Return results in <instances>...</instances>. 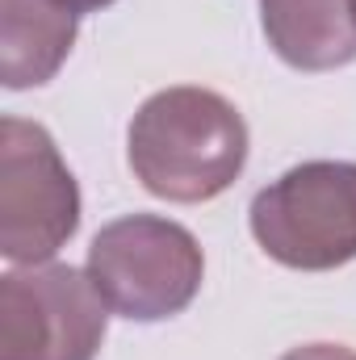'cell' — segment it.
I'll return each mask as SVG.
<instances>
[{
  "label": "cell",
  "mask_w": 356,
  "mask_h": 360,
  "mask_svg": "<svg viewBox=\"0 0 356 360\" xmlns=\"http://www.w3.org/2000/svg\"><path fill=\"white\" fill-rule=\"evenodd\" d=\"M126 155L147 193L197 205L239 180L248 164V122L227 96L177 84L139 105L126 134Z\"/></svg>",
  "instance_id": "cell-1"
},
{
  "label": "cell",
  "mask_w": 356,
  "mask_h": 360,
  "mask_svg": "<svg viewBox=\"0 0 356 360\" xmlns=\"http://www.w3.org/2000/svg\"><path fill=\"white\" fill-rule=\"evenodd\" d=\"M84 272L113 314L130 323H160L197 297L205 256L197 239L172 218L126 214L96 231Z\"/></svg>",
  "instance_id": "cell-2"
},
{
  "label": "cell",
  "mask_w": 356,
  "mask_h": 360,
  "mask_svg": "<svg viewBox=\"0 0 356 360\" xmlns=\"http://www.w3.org/2000/svg\"><path fill=\"white\" fill-rule=\"evenodd\" d=\"M252 235L285 269L327 272L356 260V164L310 160L256 193Z\"/></svg>",
  "instance_id": "cell-3"
},
{
  "label": "cell",
  "mask_w": 356,
  "mask_h": 360,
  "mask_svg": "<svg viewBox=\"0 0 356 360\" xmlns=\"http://www.w3.org/2000/svg\"><path fill=\"white\" fill-rule=\"evenodd\" d=\"M80 226V188L46 126L0 122V256L46 264Z\"/></svg>",
  "instance_id": "cell-4"
},
{
  "label": "cell",
  "mask_w": 356,
  "mask_h": 360,
  "mask_svg": "<svg viewBox=\"0 0 356 360\" xmlns=\"http://www.w3.org/2000/svg\"><path fill=\"white\" fill-rule=\"evenodd\" d=\"M109 302L72 264H25L0 276V360H96Z\"/></svg>",
  "instance_id": "cell-5"
},
{
  "label": "cell",
  "mask_w": 356,
  "mask_h": 360,
  "mask_svg": "<svg viewBox=\"0 0 356 360\" xmlns=\"http://www.w3.org/2000/svg\"><path fill=\"white\" fill-rule=\"evenodd\" d=\"M260 25L276 59L298 72H331L356 59L352 0H260Z\"/></svg>",
  "instance_id": "cell-6"
},
{
  "label": "cell",
  "mask_w": 356,
  "mask_h": 360,
  "mask_svg": "<svg viewBox=\"0 0 356 360\" xmlns=\"http://www.w3.org/2000/svg\"><path fill=\"white\" fill-rule=\"evenodd\" d=\"M76 46V13L59 0H0V80L38 89L59 76Z\"/></svg>",
  "instance_id": "cell-7"
},
{
  "label": "cell",
  "mask_w": 356,
  "mask_h": 360,
  "mask_svg": "<svg viewBox=\"0 0 356 360\" xmlns=\"http://www.w3.org/2000/svg\"><path fill=\"white\" fill-rule=\"evenodd\" d=\"M281 360H356V352L344 344H306V348L285 352Z\"/></svg>",
  "instance_id": "cell-8"
},
{
  "label": "cell",
  "mask_w": 356,
  "mask_h": 360,
  "mask_svg": "<svg viewBox=\"0 0 356 360\" xmlns=\"http://www.w3.org/2000/svg\"><path fill=\"white\" fill-rule=\"evenodd\" d=\"M59 4L80 17V13H96V8H105V4H113V0H59Z\"/></svg>",
  "instance_id": "cell-9"
},
{
  "label": "cell",
  "mask_w": 356,
  "mask_h": 360,
  "mask_svg": "<svg viewBox=\"0 0 356 360\" xmlns=\"http://www.w3.org/2000/svg\"><path fill=\"white\" fill-rule=\"evenodd\" d=\"M352 17H356V0H352Z\"/></svg>",
  "instance_id": "cell-10"
}]
</instances>
